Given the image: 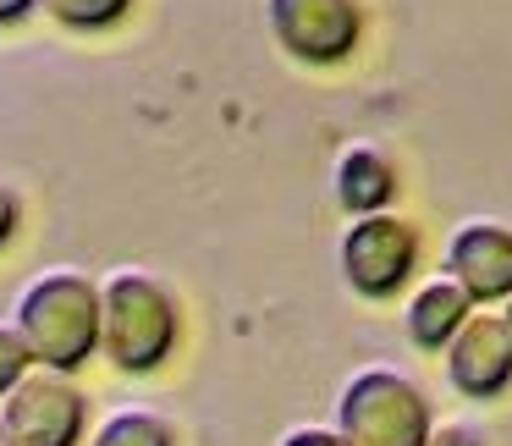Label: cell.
Masks as SVG:
<instances>
[{
	"instance_id": "obj_1",
	"label": "cell",
	"mask_w": 512,
	"mask_h": 446,
	"mask_svg": "<svg viewBox=\"0 0 512 446\" xmlns=\"http://www.w3.org/2000/svg\"><path fill=\"white\" fill-rule=\"evenodd\" d=\"M12 331L23 336L28 364L78 375L100 353V281H89L72 265L34 276L17 292Z\"/></svg>"
},
{
	"instance_id": "obj_2",
	"label": "cell",
	"mask_w": 512,
	"mask_h": 446,
	"mask_svg": "<svg viewBox=\"0 0 512 446\" xmlns=\"http://www.w3.org/2000/svg\"><path fill=\"white\" fill-rule=\"evenodd\" d=\"M182 331V309L160 276L122 265L100 281V353L122 375H155L171 358Z\"/></svg>"
},
{
	"instance_id": "obj_3",
	"label": "cell",
	"mask_w": 512,
	"mask_h": 446,
	"mask_svg": "<svg viewBox=\"0 0 512 446\" xmlns=\"http://www.w3.org/2000/svg\"><path fill=\"white\" fill-rule=\"evenodd\" d=\"M336 435L347 446H424L430 402L397 369H358L336 397Z\"/></svg>"
},
{
	"instance_id": "obj_4",
	"label": "cell",
	"mask_w": 512,
	"mask_h": 446,
	"mask_svg": "<svg viewBox=\"0 0 512 446\" xmlns=\"http://www.w3.org/2000/svg\"><path fill=\"white\" fill-rule=\"evenodd\" d=\"M83 430H89V397L61 369L28 364V375L0 397L6 446H78Z\"/></svg>"
},
{
	"instance_id": "obj_5",
	"label": "cell",
	"mask_w": 512,
	"mask_h": 446,
	"mask_svg": "<svg viewBox=\"0 0 512 446\" xmlns=\"http://www.w3.org/2000/svg\"><path fill=\"white\" fill-rule=\"evenodd\" d=\"M342 276L358 298H391V292L408 287L413 265H419V226L402 221L391 210H375V215H353V226L342 232Z\"/></svg>"
},
{
	"instance_id": "obj_6",
	"label": "cell",
	"mask_w": 512,
	"mask_h": 446,
	"mask_svg": "<svg viewBox=\"0 0 512 446\" xmlns=\"http://www.w3.org/2000/svg\"><path fill=\"white\" fill-rule=\"evenodd\" d=\"M265 23L270 39L303 67H336L364 34L358 0H265Z\"/></svg>"
},
{
	"instance_id": "obj_7",
	"label": "cell",
	"mask_w": 512,
	"mask_h": 446,
	"mask_svg": "<svg viewBox=\"0 0 512 446\" xmlns=\"http://www.w3.org/2000/svg\"><path fill=\"white\" fill-rule=\"evenodd\" d=\"M441 358H446L452 391L468 402H490L512 386V342L496 314H468L457 325V336L441 347Z\"/></svg>"
},
{
	"instance_id": "obj_8",
	"label": "cell",
	"mask_w": 512,
	"mask_h": 446,
	"mask_svg": "<svg viewBox=\"0 0 512 446\" xmlns=\"http://www.w3.org/2000/svg\"><path fill=\"white\" fill-rule=\"evenodd\" d=\"M446 276L468 292V303L512 298V226L463 221L446 243Z\"/></svg>"
},
{
	"instance_id": "obj_9",
	"label": "cell",
	"mask_w": 512,
	"mask_h": 446,
	"mask_svg": "<svg viewBox=\"0 0 512 446\" xmlns=\"http://www.w3.org/2000/svg\"><path fill=\"white\" fill-rule=\"evenodd\" d=\"M468 314H474L468 292L457 287L452 276H435V281H424V287L408 298V309H402V331H408L413 347H424V353H441Z\"/></svg>"
},
{
	"instance_id": "obj_10",
	"label": "cell",
	"mask_w": 512,
	"mask_h": 446,
	"mask_svg": "<svg viewBox=\"0 0 512 446\" xmlns=\"http://www.w3.org/2000/svg\"><path fill=\"white\" fill-rule=\"evenodd\" d=\"M331 188H336V204H342L347 215H375V210H386L391 193H397V171H391V160L380 155V149L353 144L336 160Z\"/></svg>"
},
{
	"instance_id": "obj_11",
	"label": "cell",
	"mask_w": 512,
	"mask_h": 446,
	"mask_svg": "<svg viewBox=\"0 0 512 446\" xmlns=\"http://www.w3.org/2000/svg\"><path fill=\"white\" fill-rule=\"evenodd\" d=\"M89 446H177V435H171V424L149 408H116L111 419L94 430Z\"/></svg>"
},
{
	"instance_id": "obj_12",
	"label": "cell",
	"mask_w": 512,
	"mask_h": 446,
	"mask_svg": "<svg viewBox=\"0 0 512 446\" xmlns=\"http://www.w3.org/2000/svg\"><path fill=\"white\" fill-rule=\"evenodd\" d=\"M39 12L67 34H100L133 12V0H39Z\"/></svg>"
},
{
	"instance_id": "obj_13",
	"label": "cell",
	"mask_w": 512,
	"mask_h": 446,
	"mask_svg": "<svg viewBox=\"0 0 512 446\" xmlns=\"http://www.w3.org/2000/svg\"><path fill=\"white\" fill-rule=\"evenodd\" d=\"M23 375H28V347H23V336H17L12 325L0 320V397H6Z\"/></svg>"
},
{
	"instance_id": "obj_14",
	"label": "cell",
	"mask_w": 512,
	"mask_h": 446,
	"mask_svg": "<svg viewBox=\"0 0 512 446\" xmlns=\"http://www.w3.org/2000/svg\"><path fill=\"white\" fill-rule=\"evenodd\" d=\"M17 226H23V199H17L12 182H0V248L17 237Z\"/></svg>"
},
{
	"instance_id": "obj_15",
	"label": "cell",
	"mask_w": 512,
	"mask_h": 446,
	"mask_svg": "<svg viewBox=\"0 0 512 446\" xmlns=\"http://www.w3.org/2000/svg\"><path fill=\"white\" fill-rule=\"evenodd\" d=\"M424 446H485V435L468 430V424H430V441Z\"/></svg>"
},
{
	"instance_id": "obj_16",
	"label": "cell",
	"mask_w": 512,
	"mask_h": 446,
	"mask_svg": "<svg viewBox=\"0 0 512 446\" xmlns=\"http://www.w3.org/2000/svg\"><path fill=\"white\" fill-rule=\"evenodd\" d=\"M281 446H347L336 430H325V424H298V430L281 435Z\"/></svg>"
},
{
	"instance_id": "obj_17",
	"label": "cell",
	"mask_w": 512,
	"mask_h": 446,
	"mask_svg": "<svg viewBox=\"0 0 512 446\" xmlns=\"http://www.w3.org/2000/svg\"><path fill=\"white\" fill-rule=\"evenodd\" d=\"M28 12H39V0H0V28H12V23H23Z\"/></svg>"
},
{
	"instance_id": "obj_18",
	"label": "cell",
	"mask_w": 512,
	"mask_h": 446,
	"mask_svg": "<svg viewBox=\"0 0 512 446\" xmlns=\"http://www.w3.org/2000/svg\"><path fill=\"white\" fill-rule=\"evenodd\" d=\"M496 320H501V331H507V342H512V298L501 303V314H496Z\"/></svg>"
},
{
	"instance_id": "obj_19",
	"label": "cell",
	"mask_w": 512,
	"mask_h": 446,
	"mask_svg": "<svg viewBox=\"0 0 512 446\" xmlns=\"http://www.w3.org/2000/svg\"><path fill=\"white\" fill-rule=\"evenodd\" d=\"M0 446H6V435H0Z\"/></svg>"
}]
</instances>
